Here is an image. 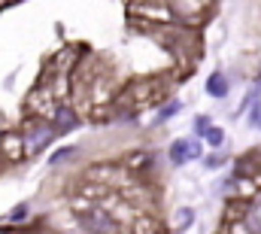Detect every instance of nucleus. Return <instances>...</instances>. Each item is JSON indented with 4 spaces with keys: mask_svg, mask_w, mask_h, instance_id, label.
<instances>
[{
    "mask_svg": "<svg viewBox=\"0 0 261 234\" xmlns=\"http://www.w3.org/2000/svg\"><path fill=\"white\" fill-rule=\"evenodd\" d=\"M52 137H55V128H52L49 122H43V119H34V122L28 125V131H24V152H28V155L43 152V149L52 143Z\"/></svg>",
    "mask_w": 261,
    "mask_h": 234,
    "instance_id": "nucleus-1",
    "label": "nucleus"
},
{
    "mask_svg": "<svg viewBox=\"0 0 261 234\" xmlns=\"http://www.w3.org/2000/svg\"><path fill=\"white\" fill-rule=\"evenodd\" d=\"M167 158H170V165L182 168V165H189V161L200 158V143H197L195 137L173 140V143H170V149H167Z\"/></svg>",
    "mask_w": 261,
    "mask_h": 234,
    "instance_id": "nucleus-2",
    "label": "nucleus"
},
{
    "mask_svg": "<svg viewBox=\"0 0 261 234\" xmlns=\"http://www.w3.org/2000/svg\"><path fill=\"white\" fill-rule=\"evenodd\" d=\"M79 228L82 231H94V234L119 231V225L113 222V216L107 210H85V213H79Z\"/></svg>",
    "mask_w": 261,
    "mask_h": 234,
    "instance_id": "nucleus-3",
    "label": "nucleus"
},
{
    "mask_svg": "<svg viewBox=\"0 0 261 234\" xmlns=\"http://www.w3.org/2000/svg\"><path fill=\"white\" fill-rule=\"evenodd\" d=\"M206 95L210 98H216V101H222V98H228V91H231V76L228 73H222V70H216V73H210V79H206Z\"/></svg>",
    "mask_w": 261,
    "mask_h": 234,
    "instance_id": "nucleus-4",
    "label": "nucleus"
},
{
    "mask_svg": "<svg viewBox=\"0 0 261 234\" xmlns=\"http://www.w3.org/2000/svg\"><path fill=\"white\" fill-rule=\"evenodd\" d=\"M52 128H55V134L76 131V128H79V116H76V110H70V107H58V110H55V122H52Z\"/></svg>",
    "mask_w": 261,
    "mask_h": 234,
    "instance_id": "nucleus-5",
    "label": "nucleus"
},
{
    "mask_svg": "<svg viewBox=\"0 0 261 234\" xmlns=\"http://www.w3.org/2000/svg\"><path fill=\"white\" fill-rule=\"evenodd\" d=\"M246 228L249 231H261V198L246 210Z\"/></svg>",
    "mask_w": 261,
    "mask_h": 234,
    "instance_id": "nucleus-6",
    "label": "nucleus"
},
{
    "mask_svg": "<svg viewBox=\"0 0 261 234\" xmlns=\"http://www.w3.org/2000/svg\"><path fill=\"white\" fill-rule=\"evenodd\" d=\"M200 137H203V143H206V146H213V149H219V146L225 143V131H222V128H213V125H210Z\"/></svg>",
    "mask_w": 261,
    "mask_h": 234,
    "instance_id": "nucleus-7",
    "label": "nucleus"
},
{
    "mask_svg": "<svg viewBox=\"0 0 261 234\" xmlns=\"http://www.w3.org/2000/svg\"><path fill=\"white\" fill-rule=\"evenodd\" d=\"M192 225H195V210L192 207H179L176 210V228L179 231H189Z\"/></svg>",
    "mask_w": 261,
    "mask_h": 234,
    "instance_id": "nucleus-8",
    "label": "nucleus"
},
{
    "mask_svg": "<svg viewBox=\"0 0 261 234\" xmlns=\"http://www.w3.org/2000/svg\"><path fill=\"white\" fill-rule=\"evenodd\" d=\"M179 110H182V101H170V104H164V107L155 113V122H158V125H164L167 119H173Z\"/></svg>",
    "mask_w": 261,
    "mask_h": 234,
    "instance_id": "nucleus-9",
    "label": "nucleus"
},
{
    "mask_svg": "<svg viewBox=\"0 0 261 234\" xmlns=\"http://www.w3.org/2000/svg\"><path fill=\"white\" fill-rule=\"evenodd\" d=\"M225 165H228V155H225V152L203 155V168H206V171H216V168H225Z\"/></svg>",
    "mask_w": 261,
    "mask_h": 234,
    "instance_id": "nucleus-10",
    "label": "nucleus"
},
{
    "mask_svg": "<svg viewBox=\"0 0 261 234\" xmlns=\"http://www.w3.org/2000/svg\"><path fill=\"white\" fill-rule=\"evenodd\" d=\"M70 155H76V146H61V149H55V152L49 155V165L55 168V165H61V161H67Z\"/></svg>",
    "mask_w": 261,
    "mask_h": 234,
    "instance_id": "nucleus-11",
    "label": "nucleus"
},
{
    "mask_svg": "<svg viewBox=\"0 0 261 234\" xmlns=\"http://www.w3.org/2000/svg\"><path fill=\"white\" fill-rule=\"evenodd\" d=\"M28 213H31V207H28V204H18V207H12V213H9V222H24Z\"/></svg>",
    "mask_w": 261,
    "mask_h": 234,
    "instance_id": "nucleus-12",
    "label": "nucleus"
},
{
    "mask_svg": "<svg viewBox=\"0 0 261 234\" xmlns=\"http://www.w3.org/2000/svg\"><path fill=\"white\" fill-rule=\"evenodd\" d=\"M249 107H252V110H249V125H252V128H258V122H261V101H252Z\"/></svg>",
    "mask_w": 261,
    "mask_h": 234,
    "instance_id": "nucleus-13",
    "label": "nucleus"
},
{
    "mask_svg": "<svg viewBox=\"0 0 261 234\" xmlns=\"http://www.w3.org/2000/svg\"><path fill=\"white\" fill-rule=\"evenodd\" d=\"M210 125H213V119L206 116V113H203V116H197V119H195V134L200 137V134H203V131H206Z\"/></svg>",
    "mask_w": 261,
    "mask_h": 234,
    "instance_id": "nucleus-14",
    "label": "nucleus"
}]
</instances>
